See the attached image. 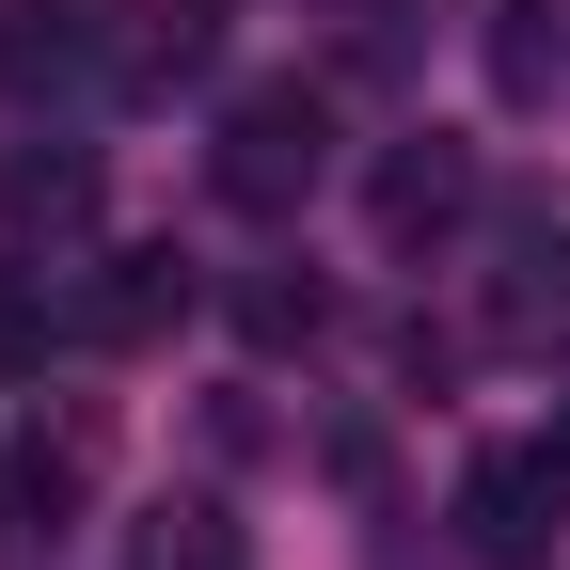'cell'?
I'll return each instance as SVG.
<instances>
[{
	"label": "cell",
	"instance_id": "cell-12",
	"mask_svg": "<svg viewBox=\"0 0 570 570\" xmlns=\"http://www.w3.org/2000/svg\"><path fill=\"white\" fill-rule=\"evenodd\" d=\"M32 348H48V302H32V285H0V365H32Z\"/></svg>",
	"mask_w": 570,
	"mask_h": 570
},
{
	"label": "cell",
	"instance_id": "cell-13",
	"mask_svg": "<svg viewBox=\"0 0 570 570\" xmlns=\"http://www.w3.org/2000/svg\"><path fill=\"white\" fill-rule=\"evenodd\" d=\"M554 444H570V428H554Z\"/></svg>",
	"mask_w": 570,
	"mask_h": 570
},
{
	"label": "cell",
	"instance_id": "cell-9",
	"mask_svg": "<svg viewBox=\"0 0 570 570\" xmlns=\"http://www.w3.org/2000/svg\"><path fill=\"white\" fill-rule=\"evenodd\" d=\"M127 570H254V539H238V523H223V508H206V491H190V508H142Z\"/></svg>",
	"mask_w": 570,
	"mask_h": 570
},
{
	"label": "cell",
	"instance_id": "cell-11",
	"mask_svg": "<svg viewBox=\"0 0 570 570\" xmlns=\"http://www.w3.org/2000/svg\"><path fill=\"white\" fill-rule=\"evenodd\" d=\"M317 317H333V302H317L302 269H254V285H238V333H254V348H317Z\"/></svg>",
	"mask_w": 570,
	"mask_h": 570
},
{
	"label": "cell",
	"instance_id": "cell-1",
	"mask_svg": "<svg viewBox=\"0 0 570 570\" xmlns=\"http://www.w3.org/2000/svg\"><path fill=\"white\" fill-rule=\"evenodd\" d=\"M206 175H223L238 223L317 206V175H333V96H317V80H254V96L223 111V142H206Z\"/></svg>",
	"mask_w": 570,
	"mask_h": 570
},
{
	"label": "cell",
	"instance_id": "cell-6",
	"mask_svg": "<svg viewBox=\"0 0 570 570\" xmlns=\"http://www.w3.org/2000/svg\"><path fill=\"white\" fill-rule=\"evenodd\" d=\"M0 238H17V254L96 238V159H80V142H17V159H0Z\"/></svg>",
	"mask_w": 570,
	"mask_h": 570
},
{
	"label": "cell",
	"instance_id": "cell-2",
	"mask_svg": "<svg viewBox=\"0 0 570 570\" xmlns=\"http://www.w3.org/2000/svg\"><path fill=\"white\" fill-rule=\"evenodd\" d=\"M554 523H570V444H491V460L460 475V539H475V554L539 570V554H554Z\"/></svg>",
	"mask_w": 570,
	"mask_h": 570
},
{
	"label": "cell",
	"instance_id": "cell-4",
	"mask_svg": "<svg viewBox=\"0 0 570 570\" xmlns=\"http://www.w3.org/2000/svg\"><path fill=\"white\" fill-rule=\"evenodd\" d=\"M475 206V142H444V127H412L396 159H381V190H365V223H381V254H428Z\"/></svg>",
	"mask_w": 570,
	"mask_h": 570
},
{
	"label": "cell",
	"instance_id": "cell-3",
	"mask_svg": "<svg viewBox=\"0 0 570 570\" xmlns=\"http://www.w3.org/2000/svg\"><path fill=\"white\" fill-rule=\"evenodd\" d=\"M80 475H96V428H17V460H0V554H48L63 523H80Z\"/></svg>",
	"mask_w": 570,
	"mask_h": 570
},
{
	"label": "cell",
	"instance_id": "cell-10",
	"mask_svg": "<svg viewBox=\"0 0 570 570\" xmlns=\"http://www.w3.org/2000/svg\"><path fill=\"white\" fill-rule=\"evenodd\" d=\"M491 333H508V348H539V333H570V238H523V269L491 285Z\"/></svg>",
	"mask_w": 570,
	"mask_h": 570
},
{
	"label": "cell",
	"instance_id": "cell-5",
	"mask_svg": "<svg viewBox=\"0 0 570 570\" xmlns=\"http://www.w3.org/2000/svg\"><path fill=\"white\" fill-rule=\"evenodd\" d=\"M190 254H96V285H80V333L96 348H159V333H190Z\"/></svg>",
	"mask_w": 570,
	"mask_h": 570
},
{
	"label": "cell",
	"instance_id": "cell-7",
	"mask_svg": "<svg viewBox=\"0 0 570 570\" xmlns=\"http://www.w3.org/2000/svg\"><path fill=\"white\" fill-rule=\"evenodd\" d=\"M491 96H508V111H539L554 96V63H570V17H554V0H491Z\"/></svg>",
	"mask_w": 570,
	"mask_h": 570
},
{
	"label": "cell",
	"instance_id": "cell-8",
	"mask_svg": "<svg viewBox=\"0 0 570 570\" xmlns=\"http://www.w3.org/2000/svg\"><path fill=\"white\" fill-rule=\"evenodd\" d=\"M80 63H96V17H80V0H0V80H80Z\"/></svg>",
	"mask_w": 570,
	"mask_h": 570
}]
</instances>
